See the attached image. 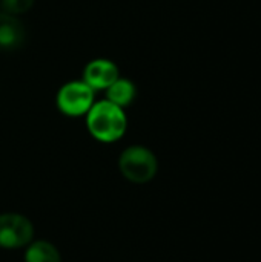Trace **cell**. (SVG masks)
<instances>
[{"label": "cell", "instance_id": "obj_1", "mask_svg": "<svg viewBox=\"0 0 261 262\" xmlns=\"http://www.w3.org/2000/svg\"><path fill=\"white\" fill-rule=\"evenodd\" d=\"M86 126L95 140L102 143H114L125 135L128 120L122 107L103 100L94 103L88 111Z\"/></svg>", "mask_w": 261, "mask_h": 262}, {"label": "cell", "instance_id": "obj_2", "mask_svg": "<svg viewBox=\"0 0 261 262\" xmlns=\"http://www.w3.org/2000/svg\"><path fill=\"white\" fill-rule=\"evenodd\" d=\"M118 167L128 181L143 184L155 177L157 158L149 149L143 146H131L122 152Z\"/></svg>", "mask_w": 261, "mask_h": 262}, {"label": "cell", "instance_id": "obj_3", "mask_svg": "<svg viewBox=\"0 0 261 262\" xmlns=\"http://www.w3.org/2000/svg\"><path fill=\"white\" fill-rule=\"evenodd\" d=\"M55 103L58 111L68 117L85 115L94 104V89L85 81H69L57 92Z\"/></svg>", "mask_w": 261, "mask_h": 262}, {"label": "cell", "instance_id": "obj_4", "mask_svg": "<svg viewBox=\"0 0 261 262\" xmlns=\"http://www.w3.org/2000/svg\"><path fill=\"white\" fill-rule=\"evenodd\" d=\"M34 235L32 224L18 213L0 215V247L18 249L31 243Z\"/></svg>", "mask_w": 261, "mask_h": 262}, {"label": "cell", "instance_id": "obj_5", "mask_svg": "<svg viewBox=\"0 0 261 262\" xmlns=\"http://www.w3.org/2000/svg\"><path fill=\"white\" fill-rule=\"evenodd\" d=\"M118 78V68L114 61L97 58L86 64L83 71V81L95 89H108Z\"/></svg>", "mask_w": 261, "mask_h": 262}, {"label": "cell", "instance_id": "obj_6", "mask_svg": "<svg viewBox=\"0 0 261 262\" xmlns=\"http://www.w3.org/2000/svg\"><path fill=\"white\" fill-rule=\"evenodd\" d=\"M25 28L22 21L8 12L0 11V51H12L23 45Z\"/></svg>", "mask_w": 261, "mask_h": 262}, {"label": "cell", "instance_id": "obj_7", "mask_svg": "<svg viewBox=\"0 0 261 262\" xmlns=\"http://www.w3.org/2000/svg\"><path fill=\"white\" fill-rule=\"evenodd\" d=\"M137 95V89L135 84L128 80V78H117L108 89H106V98L108 101L117 104L118 107H126L129 106Z\"/></svg>", "mask_w": 261, "mask_h": 262}, {"label": "cell", "instance_id": "obj_8", "mask_svg": "<svg viewBox=\"0 0 261 262\" xmlns=\"http://www.w3.org/2000/svg\"><path fill=\"white\" fill-rule=\"evenodd\" d=\"M25 262H62V259L58 250L52 244L46 241H37L28 247Z\"/></svg>", "mask_w": 261, "mask_h": 262}, {"label": "cell", "instance_id": "obj_9", "mask_svg": "<svg viewBox=\"0 0 261 262\" xmlns=\"http://www.w3.org/2000/svg\"><path fill=\"white\" fill-rule=\"evenodd\" d=\"M34 0H0V8L3 12H8L11 15H18L31 9Z\"/></svg>", "mask_w": 261, "mask_h": 262}]
</instances>
